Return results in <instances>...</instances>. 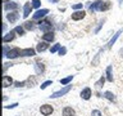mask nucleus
<instances>
[{
    "instance_id": "1a4fd4ad",
    "label": "nucleus",
    "mask_w": 123,
    "mask_h": 116,
    "mask_svg": "<svg viewBox=\"0 0 123 116\" xmlns=\"http://www.w3.org/2000/svg\"><path fill=\"white\" fill-rule=\"evenodd\" d=\"M19 18V14H18V12L15 10V12H12V13H8L6 14V19L9 21L10 23H14V22H17V19Z\"/></svg>"
},
{
    "instance_id": "bb28decb",
    "label": "nucleus",
    "mask_w": 123,
    "mask_h": 116,
    "mask_svg": "<svg viewBox=\"0 0 123 116\" xmlns=\"http://www.w3.org/2000/svg\"><path fill=\"white\" fill-rule=\"evenodd\" d=\"M60 48H62V46H60V44H55L54 46H51V49H50V52H51V53H55V52H58V50H60Z\"/></svg>"
},
{
    "instance_id": "a878e982",
    "label": "nucleus",
    "mask_w": 123,
    "mask_h": 116,
    "mask_svg": "<svg viewBox=\"0 0 123 116\" xmlns=\"http://www.w3.org/2000/svg\"><path fill=\"white\" fill-rule=\"evenodd\" d=\"M23 27H25L26 30H33V23L32 22H25V25H23Z\"/></svg>"
},
{
    "instance_id": "423d86ee",
    "label": "nucleus",
    "mask_w": 123,
    "mask_h": 116,
    "mask_svg": "<svg viewBox=\"0 0 123 116\" xmlns=\"http://www.w3.org/2000/svg\"><path fill=\"white\" fill-rule=\"evenodd\" d=\"M101 5H103V0H96L95 3H92L90 7H88V10L90 12H96V10H99L100 12V8H101Z\"/></svg>"
},
{
    "instance_id": "2eb2a0df",
    "label": "nucleus",
    "mask_w": 123,
    "mask_h": 116,
    "mask_svg": "<svg viewBox=\"0 0 123 116\" xmlns=\"http://www.w3.org/2000/svg\"><path fill=\"white\" fill-rule=\"evenodd\" d=\"M12 84H13V79H12L10 76L4 75L3 76V87L4 88H8V87H10Z\"/></svg>"
},
{
    "instance_id": "6ab92c4d",
    "label": "nucleus",
    "mask_w": 123,
    "mask_h": 116,
    "mask_svg": "<svg viewBox=\"0 0 123 116\" xmlns=\"http://www.w3.org/2000/svg\"><path fill=\"white\" fill-rule=\"evenodd\" d=\"M121 34H122V30H119L118 32L115 34V35H114L113 37H111V40L109 41V44H108V48H111V46H113V44H114L115 41H117V39L119 37V35H121Z\"/></svg>"
},
{
    "instance_id": "0eeeda50",
    "label": "nucleus",
    "mask_w": 123,
    "mask_h": 116,
    "mask_svg": "<svg viewBox=\"0 0 123 116\" xmlns=\"http://www.w3.org/2000/svg\"><path fill=\"white\" fill-rule=\"evenodd\" d=\"M48 13H49V9H38L36 13L33 14L32 18L35 19V21H36V19H41L42 17H45V15L48 14Z\"/></svg>"
},
{
    "instance_id": "f3484780",
    "label": "nucleus",
    "mask_w": 123,
    "mask_h": 116,
    "mask_svg": "<svg viewBox=\"0 0 123 116\" xmlns=\"http://www.w3.org/2000/svg\"><path fill=\"white\" fill-rule=\"evenodd\" d=\"M49 48V44H46V41H41V43H38L37 46H36V50L38 53H41V52H44V50H46Z\"/></svg>"
},
{
    "instance_id": "393cba45",
    "label": "nucleus",
    "mask_w": 123,
    "mask_h": 116,
    "mask_svg": "<svg viewBox=\"0 0 123 116\" xmlns=\"http://www.w3.org/2000/svg\"><path fill=\"white\" fill-rule=\"evenodd\" d=\"M14 31H15V32H17L18 35H21V36H22V35H25V27L17 26V27L14 29Z\"/></svg>"
},
{
    "instance_id": "4c0bfd02",
    "label": "nucleus",
    "mask_w": 123,
    "mask_h": 116,
    "mask_svg": "<svg viewBox=\"0 0 123 116\" xmlns=\"http://www.w3.org/2000/svg\"><path fill=\"white\" fill-rule=\"evenodd\" d=\"M5 30H6V25L4 23V25H3V31H5Z\"/></svg>"
},
{
    "instance_id": "f03ea898",
    "label": "nucleus",
    "mask_w": 123,
    "mask_h": 116,
    "mask_svg": "<svg viewBox=\"0 0 123 116\" xmlns=\"http://www.w3.org/2000/svg\"><path fill=\"white\" fill-rule=\"evenodd\" d=\"M51 27H53V25L50 23V21L45 19V21H41L40 22L38 29H40L41 31H44V32H50V31H51Z\"/></svg>"
},
{
    "instance_id": "dca6fc26",
    "label": "nucleus",
    "mask_w": 123,
    "mask_h": 116,
    "mask_svg": "<svg viewBox=\"0 0 123 116\" xmlns=\"http://www.w3.org/2000/svg\"><path fill=\"white\" fill-rule=\"evenodd\" d=\"M54 37H55V35H54L53 31H50V32H45L42 35V40L44 41H53Z\"/></svg>"
},
{
    "instance_id": "9d476101",
    "label": "nucleus",
    "mask_w": 123,
    "mask_h": 116,
    "mask_svg": "<svg viewBox=\"0 0 123 116\" xmlns=\"http://www.w3.org/2000/svg\"><path fill=\"white\" fill-rule=\"evenodd\" d=\"M85 15H86V13H85L83 10H77L74 13H72V19L73 21H80V19H82Z\"/></svg>"
},
{
    "instance_id": "b1692460",
    "label": "nucleus",
    "mask_w": 123,
    "mask_h": 116,
    "mask_svg": "<svg viewBox=\"0 0 123 116\" xmlns=\"http://www.w3.org/2000/svg\"><path fill=\"white\" fill-rule=\"evenodd\" d=\"M72 79H73V75H71V76H68V77H64V79H62L60 80V84H63V85H67L69 81H72Z\"/></svg>"
},
{
    "instance_id": "39448f33",
    "label": "nucleus",
    "mask_w": 123,
    "mask_h": 116,
    "mask_svg": "<svg viewBox=\"0 0 123 116\" xmlns=\"http://www.w3.org/2000/svg\"><path fill=\"white\" fill-rule=\"evenodd\" d=\"M4 3H5V5H4V9L5 10H17L19 5L17 3H13V1H8V0H4Z\"/></svg>"
},
{
    "instance_id": "412c9836",
    "label": "nucleus",
    "mask_w": 123,
    "mask_h": 116,
    "mask_svg": "<svg viewBox=\"0 0 123 116\" xmlns=\"http://www.w3.org/2000/svg\"><path fill=\"white\" fill-rule=\"evenodd\" d=\"M106 80H108V81H113V75H111V66H110V65L106 67Z\"/></svg>"
},
{
    "instance_id": "aec40b11",
    "label": "nucleus",
    "mask_w": 123,
    "mask_h": 116,
    "mask_svg": "<svg viewBox=\"0 0 123 116\" xmlns=\"http://www.w3.org/2000/svg\"><path fill=\"white\" fill-rule=\"evenodd\" d=\"M104 97H105L106 99L111 101V102H115V95L111 92H105V93H104Z\"/></svg>"
},
{
    "instance_id": "f257e3e1",
    "label": "nucleus",
    "mask_w": 123,
    "mask_h": 116,
    "mask_svg": "<svg viewBox=\"0 0 123 116\" xmlns=\"http://www.w3.org/2000/svg\"><path fill=\"white\" fill-rule=\"evenodd\" d=\"M72 89V85H67V87H64L63 89H60V90H58L55 93H53L51 95H50V98H59V97L62 95H64V94H67V93L69 92Z\"/></svg>"
},
{
    "instance_id": "f8f14e48",
    "label": "nucleus",
    "mask_w": 123,
    "mask_h": 116,
    "mask_svg": "<svg viewBox=\"0 0 123 116\" xmlns=\"http://www.w3.org/2000/svg\"><path fill=\"white\" fill-rule=\"evenodd\" d=\"M91 95H92V93H91V89L90 88H85L82 92H81V97H82V99H90L91 98Z\"/></svg>"
},
{
    "instance_id": "20e7f679",
    "label": "nucleus",
    "mask_w": 123,
    "mask_h": 116,
    "mask_svg": "<svg viewBox=\"0 0 123 116\" xmlns=\"http://www.w3.org/2000/svg\"><path fill=\"white\" fill-rule=\"evenodd\" d=\"M40 111H41V114L44 115V116H49V115L53 114L54 108L50 106V104H42L41 108H40Z\"/></svg>"
},
{
    "instance_id": "58836bf2",
    "label": "nucleus",
    "mask_w": 123,
    "mask_h": 116,
    "mask_svg": "<svg viewBox=\"0 0 123 116\" xmlns=\"http://www.w3.org/2000/svg\"><path fill=\"white\" fill-rule=\"evenodd\" d=\"M49 1H51V3H58L59 0H49Z\"/></svg>"
},
{
    "instance_id": "cd10ccee",
    "label": "nucleus",
    "mask_w": 123,
    "mask_h": 116,
    "mask_svg": "<svg viewBox=\"0 0 123 116\" xmlns=\"http://www.w3.org/2000/svg\"><path fill=\"white\" fill-rule=\"evenodd\" d=\"M51 84H53V81L51 80H48V81H45V83H42L40 87H41V89H46L49 85H51Z\"/></svg>"
},
{
    "instance_id": "ea45409f",
    "label": "nucleus",
    "mask_w": 123,
    "mask_h": 116,
    "mask_svg": "<svg viewBox=\"0 0 123 116\" xmlns=\"http://www.w3.org/2000/svg\"><path fill=\"white\" fill-rule=\"evenodd\" d=\"M121 3H123V0H119V4H121Z\"/></svg>"
},
{
    "instance_id": "c9c22d12",
    "label": "nucleus",
    "mask_w": 123,
    "mask_h": 116,
    "mask_svg": "<svg viewBox=\"0 0 123 116\" xmlns=\"http://www.w3.org/2000/svg\"><path fill=\"white\" fill-rule=\"evenodd\" d=\"M17 106H18V103H12V104H9V106H5V108H14Z\"/></svg>"
},
{
    "instance_id": "f704fd0d",
    "label": "nucleus",
    "mask_w": 123,
    "mask_h": 116,
    "mask_svg": "<svg viewBox=\"0 0 123 116\" xmlns=\"http://www.w3.org/2000/svg\"><path fill=\"white\" fill-rule=\"evenodd\" d=\"M65 53H67V49H65L64 46H63V48H60V50H59V54H60V56H64Z\"/></svg>"
},
{
    "instance_id": "c756f323",
    "label": "nucleus",
    "mask_w": 123,
    "mask_h": 116,
    "mask_svg": "<svg viewBox=\"0 0 123 116\" xmlns=\"http://www.w3.org/2000/svg\"><path fill=\"white\" fill-rule=\"evenodd\" d=\"M72 9H74V10L82 9V3H78V4H74V5H72Z\"/></svg>"
},
{
    "instance_id": "2f4dec72",
    "label": "nucleus",
    "mask_w": 123,
    "mask_h": 116,
    "mask_svg": "<svg viewBox=\"0 0 123 116\" xmlns=\"http://www.w3.org/2000/svg\"><path fill=\"white\" fill-rule=\"evenodd\" d=\"M104 22H105V19H101V21H100V22H99V26H98V27H96V30H95V32H99V30H100V29H101V26H103V23H104Z\"/></svg>"
},
{
    "instance_id": "72a5a7b5",
    "label": "nucleus",
    "mask_w": 123,
    "mask_h": 116,
    "mask_svg": "<svg viewBox=\"0 0 123 116\" xmlns=\"http://www.w3.org/2000/svg\"><path fill=\"white\" fill-rule=\"evenodd\" d=\"M92 116H101V112L99 110H94L92 111Z\"/></svg>"
},
{
    "instance_id": "473e14b6",
    "label": "nucleus",
    "mask_w": 123,
    "mask_h": 116,
    "mask_svg": "<svg viewBox=\"0 0 123 116\" xmlns=\"http://www.w3.org/2000/svg\"><path fill=\"white\" fill-rule=\"evenodd\" d=\"M25 84H26V81H17V83H15V87L21 88V87H23Z\"/></svg>"
},
{
    "instance_id": "ddd939ff",
    "label": "nucleus",
    "mask_w": 123,
    "mask_h": 116,
    "mask_svg": "<svg viewBox=\"0 0 123 116\" xmlns=\"http://www.w3.org/2000/svg\"><path fill=\"white\" fill-rule=\"evenodd\" d=\"M31 9H32V4L31 3H26L25 7H23V17L27 18L31 13Z\"/></svg>"
},
{
    "instance_id": "7ed1b4c3",
    "label": "nucleus",
    "mask_w": 123,
    "mask_h": 116,
    "mask_svg": "<svg viewBox=\"0 0 123 116\" xmlns=\"http://www.w3.org/2000/svg\"><path fill=\"white\" fill-rule=\"evenodd\" d=\"M21 50H22V49H19V48L10 49L9 52H8L6 57L9 58V59H14V58H17V57H21Z\"/></svg>"
},
{
    "instance_id": "9b49d317",
    "label": "nucleus",
    "mask_w": 123,
    "mask_h": 116,
    "mask_svg": "<svg viewBox=\"0 0 123 116\" xmlns=\"http://www.w3.org/2000/svg\"><path fill=\"white\" fill-rule=\"evenodd\" d=\"M35 68H36V73H38V75L44 73V71H45V66H44V63H41L40 61H36V63H35Z\"/></svg>"
},
{
    "instance_id": "c85d7f7f",
    "label": "nucleus",
    "mask_w": 123,
    "mask_h": 116,
    "mask_svg": "<svg viewBox=\"0 0 123 116\" xmlns=\"http://www.w3.org/2000/svg\"><path fill=\"white\" fill-rule=\"evenodd\" d=\"M41 1L40 0H32V8H40Z\"/></svg>"
},
{
    "instance_id": "4be33fe9",
    "label": "nucleus",
    "mask_w": 123,
    "mask_h": 116,
    "mask_svg": "<svg viewBox=\"0 0 123 116\" xmlns=\"http://www.w3.org/2000/svg\"><path fill=\"white\" fill-rule=\"evenodd\" d=\"M110 8V1H103V5L100 8V12H105Z\"/></svg>"
},
{
    "instance_id": "a211bd4d",
    "label": "nucleus",
    "mask_w": 123,
    "mask_h": 116,
    "mask_svg": "<svg viewBox=\"0 0 123 116\" xmlns=\"http://www.w3.org/2000/svg\"><path fill=\"white\" fill-rule=\"evenodd\" d=\"M76 111L72 107H64L63 108V116H74Z\"/></svg>"
},
{
    "instance_id": "7c9ffc66",
    "label": "nucleus",
    "mask_w": 123,
    "mask_h": 116,
    "mask_svg": "<svg viewBox=\"0 0 123 116\" xmlns=\"http://www.w3.org/2000/svg\"><path fill=\"white\" fill-rule=\"evenodd\" d=\"M100 53H101V50H100V52L96 54V57H95V59L92 61V65L94 66H98V61H99V57H100Z\"/></svg>"
},
{
    "instance_id": "e433bc0d",
    "label": "nucleus",
    "mask_w": 123,
    "mask_h": 116,
    "mask_svg": "<svg viewBox=\"0 0 123 116\" xmlns=\"http://www.w3.org/2000/svg\"><path fill=\"white\" fill-rule=\"evenodd\" d=\"M9 66H12V63H4V67H3V70H4V72L6 71V68L9 67Z\"/></svg>"
},
{
    "instance_id": "5701e85b",
    "label": "nucleus",
    "mask_w": 123,
    "mask_h": 116,
    "mask_svg": "<svg viewBox=\"0 0 123 116\" xmlns=\"http://www.w3.org/2000/svg\"><path fill=\"white\" fill-rule=\"evenodd\" d=\"M104 83H105V77L101 76V77H100V79L95 83V87H96V88H101L103 85H104Z\"/></svg>"
},
{
    "instance_id": "6e6552de",
    "label": "nucleus",
    "mask_w": 123,
    "mask_h": 116,
    "mask_svg": "<svg viewBox=\"0 0 123 116\" xmlns=\"http://www.w3.org/2000/svg\"><path fill=\"white\" fill-rule=\"evenodd\" d=\"M35 54H36V50L32 48H27V49L21 50V57H32Z\"/></svg>"
},
{
    "instance_id": "4468645a",
    "label": "nucleus",
    "mask_w": 123,
    "mask_h": 116,
    "mask_svg": "<svg viewBox=\"0 0 123 116\" xmlns=\"http://www.w3.org/2000/svg\"><path fill=\"white\" fill-rule=\"evenodd\" d=\"M15 31H10V32H8L6 35H4V37H3V43H9L12 40H14V37H15V35H14Z\"/></svg>"
}]
</instances>
